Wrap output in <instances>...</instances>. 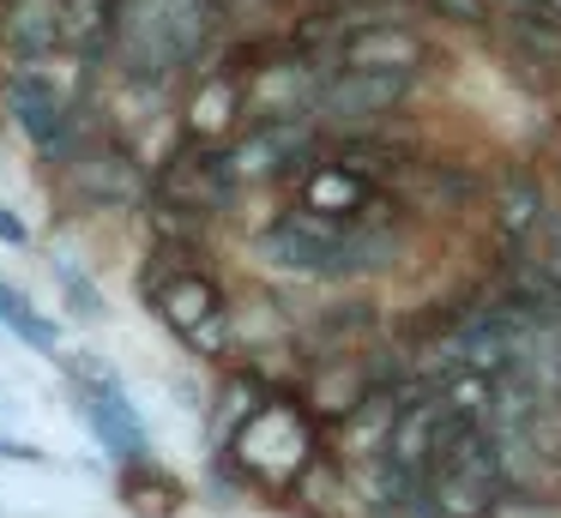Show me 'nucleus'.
Masks as SVG:
<instances>
[{
	"label": "nucleus",
	"mask_w": 561,
	"mask_h": 518,
	"mask_svg": "<svg viewBox=\"0 0 561 518\" xmlns=\"http://www.w3.org/2000/svg\"><path fill=\"white\" fill-rule=\"evenodd\" d=\"M230 464L242 470L254 488H272V494L302 488V476L320 464L314 410L284 398V392H260L254 404H248V416L230 428Z\"/></svg>",
	"instance_id": "obj_3"
},
{
	"label": "nucleus",
	"mask_w": 561,
	"mask_h": 518,
	"mask_svg": "<svg viewBox=\"0 0 561 518\" xmlns=\"http://www.w3.org/2000/svg\"><path fill=\"white\" fill-rule=\"evenodd\" d=\"M411 91H416V72L327 67V79H320V96H314V120H320V133H327V127L363 133V127H375L380 115H392V108H399Z\"/></svg>",
	"instance_id": "obj_6"
},
{
	"label": "nucleus",
	"mask_w": 561,
	"mask_h": 518,
	"mask_svg": "<svg viewBox=\"0 0 561 518\" xmlns=\"http://www.w3.org/2000/svg\"><path fill=\"white\" fill-rule=\"evenodd\" d=\"M489 217H495V241L519 260V253L537 241L543 217H549V199H543V187H537L531 169H507V175L495 181V193H489Z\"/></svg>",
	"instance_id": "obj_14"
},
{
	"label": "nucleus",
	"mask_w": 561,
	"mask_h": 518,
	"mask_svg": "<svg viewBox=\"0 0 561 518\" xmlns=\"http://www.w3.org/2000/svg\"><path fill=\"white\" fill-rule=\"evenodd\" d=\"M314 145H320L314 115H266V120H248V127L236 133L230 157H236L242 187H254V181H278V175H290V169H308L314 163Z\"/></svg>",
	"instance_id": "obj_8"
},
{
	"label": "nucleus",
	"mask_w": 561,
	"mask_h": 518,
	"mask_svg": "<svg viewBox=\"0 0 561 518\" xmlns=\"http://www.w3.org/2000/svg\"><path fill=\"white\" fill-rule=\"evenodd\" d=\"M61 289H67V301H73V313H79V320H103V296L85 284V277L61 272Z\"/></svg>",
	"instance_id": "obj_19"
},
{
	"label": "nucleus",
	"mask_w": 561,
	"mask_h": 518,
	"mask_svg": "<svg viewBox=\"0 0 561 518\" xmlns=\"http://www.w3.org/2000/svg\"><path fill=\"white\" fill-rule=\"evenodd\" d=\"M146 301L158 308V320L170 325L194 356H206V361L230 356V301H224V289L211 284L199 265H187V253L170 248V241L158 248V265L146 272Z\"/></svg>",
	"instance_id": "obj_4"
},
{
	"label": "nucleus",
	"mask_w": 561,
	"mask_h": 518,
	"mask_svg": "<svg viewBox=\"0 0 561 518\" xmlns=\"http://www.w3.org/2000/svg\"><path fill=\"white\" fill-rule=\"evenodd\" d=\"M525 7H537V12H549V19H561V0H525Z\"/></svg>",
	"instance_id": "obj_22"
},
{
	"label": "nucleus",
	"mask_w": 561,
	"mask_h": 518,
	"mask_svg": "<svg viewBox=\"0 0 561 518\" xmlns=\"http://www.w3.org/2000/svg\"><path fill=\"white\" fill-rule=\"evenodd\" d=\"M115 24H122V0H61V36L85 60H103L115 48Z\"/></svg>",
	"instance_id": "obj_15"
},
{
	"label": "nucleus",
	"mask_w": 561,
	"mask_h": 518,
	"mask_svg": "<svg viewBox=\"0 0 561 518\" xmlns=\"http://www.w3.org/2000/svg\"><path fill=\"white\" fill-rule=\"evenodd\" d=\"M67 187L79 205H98V211H127V205L151 199V175L134 157V145L115 139V133H91L67 151Z\"/></svg>",
	"instance_id": "obj_5"
},
{
	"label": "nucleus",
	"mask_w": 561,
	"mask_h": 518,
	"mask_svg": "<svg viewBox=\"0 0 561 518\" xmlns=\"http://www.w3.org/2000/svg\"><path fill=\"white\" fill-rule=\"evenodd\" d=\"M327 67H380V72H416L428 67V36L404 19H368L344 12L339 31L327 36Z\"/></svg>",
	"instance_id": "obj_7"
},
{
	"label": "nucleus",
	"mask_w": 561,
	"mask_h": 518,
	"mask_svg": "<svg viewBox=\"0 0 561 518\" xmlns=\"http://www.w3.org/2000/svg\"><path fill=\"white\" fill-rule=\"evenodd\" d=\"M236 193H242V175H236L230 145H206L182 133V145L151 175V223H158L163 241H187L194 248L199 229L236 205Z\"/></svg>",
	"instance_id": "obj_2"
},
{
	"label": "nucleus",
	"mask_w": 561,
	"mask_h": 518,
	"mask_svg": "<svg viewBox=\"0 0 561 518\" xmlns=\"http://www.w3.org/2000/svg\"><path fill=\"white\" fill-rule=\"evenodd\" d=\"M61 361H67V356H61ZM67 373H73L79 416L91 422V434H98V440L110 446L122 464H146V458H151V440H146V422H139L134 398H127L103 368H91V361H67Z\"/></svg>",
	"instance_id": "obj_9"
},
{
	"label": "nucleus",
	"mask_w": 561,
	"mask_h": 518,
	"mask_svg": "<svg viewBox=\"0 0 561 518\" xmlns=\"http://www.w3.org/2000/svg\"><path fill=\"white\" fill-rule=\"evenodd\" d=\"M489 518H561V506L537 500V494H519V488H501V500L489 506Z\"/></svg>",
	"instance_id": "obj_18"
},
{
	"label": "nucleus",
	"mask_w": 561,
	"mask_h": 518,
	"mask_svg": "<svg viewBox=\"0 0 561 518\" xmlns=\"http://www.w3.org/2000/svg\"><path fill=\"white\" fill-rule=\"evenodd\" d=\"M296 205L302 211H320V217H387V211H404L399 193L375 187L368 175H356L351 163L339 157H314L296 181Z\"/></svg>",
	"instance_id": "obj_11"
},
{
	"label": "nucleus",
	"mask_w": 561,
	"mask_h": 518,
	"mask_svg": "<svg viewBox=\"0 0 561 518\" xmlns=\"http://www.w3.org/2000/svg\"><path fill=\"white\" fill-rule=\"evenodd\" d=\"M0 325H7L13 337H25L31 349H43V356H61V332H55V320H43V313L7 284H0Z\"/></svg>",
	"instance_id": "obj_17"
},
{
	"label": "nucleus",
	"mask_w": 561,
	"mask_h": 518,
	"mask_svg": "<svg viewBox=\"0 0 561 518\" xmlns=\"http://www.w3.org/2000/svg\"><path fill=\"white\" fill-rule=\"evenodd\" d=\"M404 211L387 217H320V211H290L272 229L254 235V260L266 272L284 277H314V284H356V277H375L387 265H399L404 253Z\"/></svg>",
	"instance_id": "obj_1"
},
{
	"label": "nucleus",
	"mask_w": 561,
	"mask_h": 518,
	"mask_svg": "<svg viewBox=\"0 0 561 518\" xmlns=\"http://www.w3.org/2000/svg\"><path fill=\"white\" fill-rule=\"evenodd\" d=\"M248 72L254 67H211L194 79L182 108V133L187 139H206V145H230L236 133L248 127Z\"/></svg>",
	"instance_id": "obj_12"
},
{
	"label": "nucleus",
	"mask_w": 561,
	"mask_h": 518,
	"mask_svg": "<svg viewBox=\"0 0 561 518\" xmlns=\"http://www.w3.org/2000/svg\"><path fill=\"white\" fill-rule=\"evenodd\" d=\"M0 458H7V464H49V452H43V446L13 440V434H0Z\"/></svg>",
	"instance_id": "obj_20"
},
{
	"label": "nucleus",
	"mask_w": 561,
	"mask_h": 518,
	"mask_svg": "<svg viewBox=\"0 0 561 518\" xmlns=\"http://www.w3.org/2000/svg\"><path fill=\"white\" fill-rule=\"evenodd\" d=\"M0 241H7V248H25V241H31V229L19 223V217L7 211V205H0Z\"/></svg>",
	"instance_id": "obj_21"
},
{
	"label": "nucleus",
	"mask_w": 561,
	"mask_h": 518,
	"mask_svg": "<svg viewBox=\"0 0 561 518\" xmlns=\"http://www.w3.org/2000/svg\"><path fill=\"white\" fill-rule=\"evenodd\" d=\"M55 48H67L61 0H7V12H0V67L19 72L31 60L55 55Z\"/></svg>",
	"instance_id": "obj_13"
},
{
	"label": "nucleus",
	"mask_w": 561,
	"mask_h": 518,
	"mask_svg": "<svg viewBox=\"0 0 561 518\" xmlns=\"http://www.w3.org/2000/svg\"><path fill=\"white\" fill-rule=\"evenodd\" d=\"M224 19H230V0H170V36H175L182 72L211 48V36L224 31Z\"/></svg>",
	"instance_id": "obj_16"
},
{
	"label": "nucleus",
	"mask_w": 561,
	"mask_h": 518,
	"mask_svg": "<svg viewBox=\"0 0 561 518\" xmlns=\"http://www.w3.org/2000/svg\"><path fill=\"white\" fill-rule=\"evenodd\" d=\"M115 60H122L127 84H163L182 72L170 36V0H122V24H115Z\"/></svg>",
	"instance_id": "obj_10"
}]
</instances>
